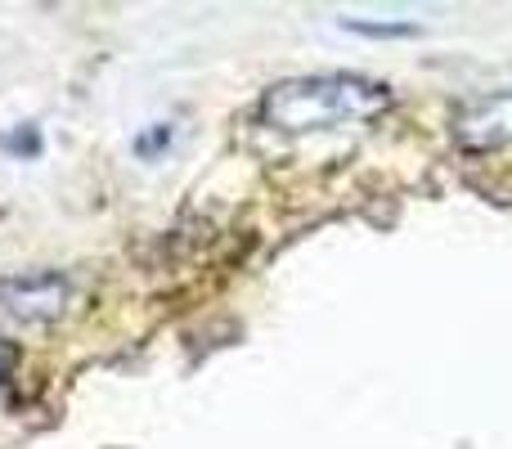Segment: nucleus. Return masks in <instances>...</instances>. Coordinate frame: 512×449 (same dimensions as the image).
Listing matches in <instances>:
<instances>
[{"instance_id":"obj_1","label":"nucleus","mask_w":512,"mask_h":449,"mask_svg":"<svg viewBox=\"0 0 512 449\" xmlns=\"http://www.w3.org/2000/svg\"><path fill=\"white\" fill-rule=\"evenodd\" d=\"M391 108V90L382 81L355 72H324V77H292L261 95V122L279 135L337 131L364 126Z\"/></svg>"},{"instance_id":"obj_2","label":"nucleus","mask_w":512,"mask_h":449,"mask_svg":"<svg viewBox=\"0 0 512 449\" xmlns=\"http://www.w3.org/2000/svg\"><path fill=\"white\" fill-rule=\"evenodd\" d=\"M68 279L54 270L18 274L0 283V324L9 328H50L68 310Z\"/></svg>"},{"instance_id":"obj_3","label":"nucleus","mask_w":512,"mask_h":449,"mask_svg":"<svg viewBox=\"0 0 512 449\" xmlns=\"http://www.w3.org/2000/svg\"><path fill=\"white\" fill-rule=\"evenodd\" d=\"M450 131L468 153L512 149V90H495V95H481V99L459 104Z\"/></svg>"},{"instance_id":"obj_4","label":"nucleus","mask_w":512,"mask_h":449,"mask_svg":"<svg viewBox=\"0 0 512 449\" xmlns=\"http://www.w3.org/2000/svg\"><path fill=\"white\" fill-rule=\"evenodd\" d=\"M346 27H351V32H360V36H373V41H382V36H414L418 32L414 23H355V18Z\"/></svg>"},{"instance_id":"obj_5","label":"nucleus","mask_w":512,"mask_h":449,"mask_svg":"<svg viewBox=\"0 0 512 449\" xmlns=\"http://www.w3.org/2000/svg\"><path fill=\"white\" fill-rule=\"evenodd\" d=\"M14 360H18V351L5 342V337H0V382H5L9 373H14Z\"/></svg>"}]
</instances>
